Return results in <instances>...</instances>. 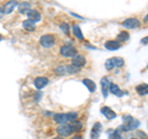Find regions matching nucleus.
I'll return each mask as SVG.
<instances>
[{
    "mask_svg": "<svg viewBox=\"0 0 148 139\" xmlns=\"http://www.w3.org/2000/svg\"><path fill=\"white\" fill-rule=\"evenodd\" d=\"M140 127V121H137V119H135L133 117H131V116H126L123 119V124L121 127L119 128V131L121 132H127V131H132V129H136Z\"/></svg>",
    "mask_w": 148,
    "mask_h": 139,
    "instance_id": "obj_1",
    "label": "nucleus"
},
{
    "mask_svg": "<svg viewBox=\"0 0 148 139\" xmlns=\"http://www.w3.org/2000/svg\"><path fill=\"white\" fill-rule=\"evenodd\" d=\"M40 44L43 48H51L56 44V37L53 35H45L40 38Z\"/></svg>",
    "mask_w": 148,
    "mask_h": 139,
    "instance_id": "obj_2",
    "label": "nucleus"
},
{
    "mask_svg": "<svg viewBox=\"0 0 148 139\" xmlns=\"http://www.w3.org/2000/svg\"><path fill=\"white\" fill-rule=\"evenodd\" d=\"M57 133L59 134V137H68L71 136V134L73 133V129H72V126L68 123H64V124H61L58 128H57Z\"/></svg>",
    "mask_w": 148,
    "mask_h": 139,
    "instance_id": "obj_3",
    "label": "nucleus"
},
{
    "mask_svg": "<svg viewBox=\"0 0 148 139\" xmlns=\"http://www.w3.org/2000/svg\"><path fill=\"white\" fill-rule=\"evenodd\" d=\"M25 12H26L27 17H29V20L32 21V22H37V21L41 20V15H40L38 11L32 10V9H26V10L22 11V14H25Z\"/></svg>",
    "mask_w": 148,
    "mask_h": 139,
    "instance_id": "obj_4",
    "label": "nucleus"
},
{
    "mask_svg": "<svg viewBox=\"0 0 148 139\" xmlns=\"http://www.w3.org/2000/svg\"><path fill=\"white\" fill-rule=\"evenodd\" d=\"M61 54L63 57H74V55H77V50L73 46L67 44V46H63L61 48Z\"/></svg>",
    "mask_w": 148,
    "mask_h": 139,
    "instance_id": "obj_5",
    "label": "nucleus"
},
{
    "mask_svg": "<svg viewBox=\"0 0 148 139\" xmlns=\"http://www.w3.org/2000/svg\"><path fill=\"white\" fill-rule=\"evenodd\" d=\"M140 24H141V22L138 21L137 18L131 17V18H127V20H125L122 22V26L126 27V29H137V27L140 26Z\"/></svg>",
    "mask_w": 148,
    "mask_h": 139,
    "instance_id": "obj_6",
    "label": "nucleus"
},
{
    "mask_svg": "<svg viewBox=\"0 0 148 139\" xmlns=\"http://www.w3.org/2000/svg\"><path fill=\"white\" fill-rule=\"evenodd\" d=\"M34 84L36 86V89H43V87L48 84V79L47 78H45V76H38V78H36L35 80H34Z\"/></svg>",
    "mask_w": 148,
    "mask_h": 139,
    "instance_id": "obj_7",
    "label": "nucleus"
},
{
    "mask_svg": "<svg viewBox=\"0 0 148 139\" xmlns=\"http://www.w3.org/2000/svg\"><path fill=\"white\" fill-rule=\"evenodd\" d=\"M17 6V1L16 0H10V1H8L5 5H4L3 10H4V14H10L15 10V7Z\"/></svg>",
    "mask_w": 148,
    "mask_h": 139,
    "instance_id": "obj_8",
    "label": "nucleus"
},
{
    "mask_svg": "<svg viewBox=\"0 0 148 139\" xmlns=\"http://www.w3.org/2000/svg\"><path fill=\"white\" fill-rule=\"evenodd\" d=\"M101 113L105 116L106 119H114V118H116V113L114 112V110H111L110 107H106V106L101 107Z\"/></svg>",
    "mask_w": 148,
    "mask_h": 139,
    "instance_id": "obj_9",
    "label": "nucleus"
},
{
    "mask_svg": "<svg viewBox=\"0 0 148 139\" xmlns=\"http://www.w3.org/2000/svg\"><path fill=\"white\" fill-rule=\"evenodd\" d=\"M72 64L73 65H75V67H78V68H82L85 64V58L83 57V55H74Z\"/></svg>",
    "mask_w": 148,
    "mask_h": 139,
    "instance_id": "obj_10",
    "label": "nucleus"
},
{
    "mask_svg": "<svg viewBox=\"0 0 148 139\" xmlns=\"http://www.w3.org/2000/svg\"><path fill=\"white\" fill-rule=\"evenodd\" d=\"M120 47H121V43H120L119 41H108V42L105 43V48L109 50H116Z\"/></svg>",
    "mask_w": 148,
    "mask_h": 139,
    "instance_id": "obj_11",
    "label": "nucleus"
},
{
    "mask_svg": "<svg viewBox=\"0 0 148 139\" xmlns=\"http://www.w3.org/2000/svg\"><path fill=\"white\" fill-rule=\"evenodd\" d=\"M101 133V124L100 123H95L92 126V131H91V139H98Z\"/></svg>",
    "mask_w": 148,
    "mask_h": 139,
    "instance_id": "obj_12",
    "label": "nucleus"
},
{
    "mask_svg": "<svg viewBox=\"0 0 148 139\" xmlns=\"http://www.w3.org/2000/svg\"><path fill=\"white\" fill-rule=\"evenodd\" d=\"M109 86H110V82L108 80V78H103V79H101V90H103L104 97H106V96H108V94H109Z\"/></svg>",
    "mask_w": 148,
    "mask_h": 139,
    "instance_id": "obj_13",
    "label": "nucleus"
},
{
    "mask_svg": "<svg viewBox=\"0 0 148 139\" xmlns=\"http://www.w3.org/2000/svg\"><path fill=\"white\" fill-rule=\"evenodd\" d=\"M109 91L111 92V94L116 95V96H119V97L123 96V92L120 90V87H119L116 84H110V86H109Z\"/></svg>",
    "mask_w": 148,
    "mask_h": 139,
    "instance_id": "obj_14",
    "label": "nucleus"
},
{
    "mask_svg": "<svg viewBox=\"0 0 148 139\" xmlns=\"http://www.w3.org/2000/svg\"><path fill=\"white\" fill-rule=\"evenodd\" d=\"M53 119L57 123L64 124V123H67V114L66 113H56V114H53Z\"/></svg>",
    "mask_w": 148,
    "mask_h": 139,
    "instance_id": "obj_15",
    "label": "nucleus"
},
{
    "mask_svg": "<svg viewBox=\"0 0 148 139\" xmlns=\"http://www.w3.org/2000/svg\"><path fill=\"white\" fill-rule=\"evenodd\" d=\"M83 84H84L86 87H88V90H89L90 92H94L96 90V85H95V82L90 80V79H84L83 80Z\"/></svg>",
    "mask_w": 148,
    "mask_h": 139,
    "instance_id": "obj_16",
    "label": "nucleus"
},
{
    "mask_svg": "<svg viewBox=\"0 0 148 139\" xmlns=\"http://www.w3.org/2000/svg\"><path fill=\"white\" fill-rule=\"evenodd\" d=\"M136 91L138 92L140 95H147L148 94V85L147 84H141L136 86Z\"/></svg>",
    "mask_w": 148,
    "mask_h": 139,
    "instance_id": "obj_17",
    "label": "nucleus"
},
{
    "mask_svg": "<svg viewBox=\"0 0 148 139\" xmlns=\"http://www.w3.org/2000/svg\"><path fill=\"white\" fill-rule=\"evenodd\" d=\"M22 26H24V29H25L26 31H30V32L35 31V27H36V26H35V22H32V21H30V20L24 21Z\"/></svg>",
    "mask_w": 148,
    "mask_h": 139,
    "instance_id": "obj_18",
    "label": "nucleus"
},
{
    "mask_svg": "<svg viewBox=\"0 0 148 139\" xmlns=\"http://www.w3.org/2000/svg\"><path fill=\"white\" fill-rule=\"evenodd\" d=\"M54 73L57 75H64L67 74V65H58L54 68Z\"/></svg>",
    "mask_w": 148,
    "mask_h": 139,
    "instance_id": "obj_19",
    "label": "nucleus"
},
{
    "mask_svg": "<svg viewBox=\"0 0 148 139\" xmlns=\"http://www.w3.org/2000/svg\"><path fill=\"white\" fill-rule=\"evenodd\" d=\"M73 33L74 36L77 37V38H79V40H84V36H83L82 33V31H80V27L79 26H73Z\"/></svg>",
    "mask_w": 148,
    "mask_h": 139,
    "instance_id": "obj_20",
    "label": "nucleus"
},
{
    "mask_svg": "<svg viewBox=\"0 0 148 139\" xmlns=\"http://www.w3.org/2000/svg\"><path fill=\"white\" fill-rule=\"evenodd\" d=\"M109 139H122L121 137V132L119 129H115V131L109 133Z\"/></svg>",
    "mask_w": 148,
    "mask_h": 139,
    "instance_id": "obj_21",
    "label": "nucleus"
},
{
    "mask_svg": "<svg viewBox=\"0 0 148 139\" xmlns=\"http://www.w3.org/2000/svg\"><path fill=\"white\" fill-rule=\"evenodd\" d=\"M66 114H67V122H74V121H77V118H78L77 112H69Z\"/></svg>",
    "mask_w": 148,
    "mask_h": 139,
    "instance_id": "obj_22",
    "label": "nucleus"
},
{
    "mask_svg": "<svg viewBox=\"0 0 148 139\" xmlns=\"http://www.w3.org/2000/svg\"><path fill=\"white\" fill-rule=\"evenodd\" d=\"M79 70H80V68H78V67H75V65H67V73H69V74H77V73H79Z\"/></svg>",
    "mask_w": 148,
    "mask_h": 139,
    "instance_id": "obj_23",
    "label": "nucleus"
},
{
    "mask_svg": "<svg viewBox=\"0 0 148 139\" xmlns=\"http://www.w3.org/2000/svg\"><path fill=\"white\" fill-rule=\"evenodd\" d=\"M72 129H73V132H79L80 129H82V123L80 122H78V121H74L72 122Z\"/></svg>",
    "mask_w": 148,
    "mask_h": 139,
    "instance_id": "obj_24",
    "label": "nucleus"
},
{
    "mask_svg": "<svg viewBox=\"0 0 148 139\" xmlns=\"http://www.w3.org/2000/svg\"><path fill=\"white\" fill-rule=\"evenodd\" d=\"M114 63H115V67H117V68H121L123 67V59L122 58H120V57H114Z\"/></svg>",
    "mask_w": 148,
    "mask_h": 139,
    "instance_id": "obj_25",
    "label": "nucleus"
},
{
    "mask_svg": "<svg viewBox=\"0 0 148 139\" xmlns=\"http://www.w3.org/2000/svg\"><path fill=\"white\" fill-rule=\"evenodd\" d=\"M105 67H106V69H108V70H112V69L115 68L114 58H110V59H108V61H106V63H105Z\"/></svg>",
    "mask_w": 148,
    "mask_h": 139,
    "instance_id": "obj_26",
    "label": "nucleus"
},
{
    "mask_svg": "<svg viewBox=\"0 0 148 139\" xmlns=\"http://www.w3.org/2000/svg\"><path fill=\"white\" fill-rule=\"evenodd\" d=\"M130 38V35L127 33V32H121V33H120L119 36H117V40L116 41H127Z\"/></svg>",
    "mask_w": 148,
    "mask_h": 139,
    "instance_id": "obj_27",
    "label": "nucleus"
},
{
    "mask_svg": "<svg viewBox=\"0 0 148 139\" xmlns=\"http://www.w3.org/2000/svg\"><path fill=\"white\" fill-rule=\"evenodd\" d=\"M59 27H61V30H62L66 35L69 33V26H68V24H61V26H59Z\"/></svg>",
    "mask_w": 148,
    "mask_h": 139,
    "instance_id": "obj_28",
    "label": "nucleus"
},
{
    "mask_svg": "<svg viewBox=\"0 0 148 139\" xmlns=\"http://www.w3.org/2000/svg\"><path fill=\"white\" fill-rule=\"evenodd\" d=\"M148 43V36L145 37V38H142V44H147Z\"/></svg>",
    "mask_w": 148,
    "mask_h": 139,
    "instance_id": "obj_29",
    "label": "nucleus"
},
{
    "mask_svg": "<svg viewBox=\"0 0 148 139\" xmlns=\"http://www.w3.org/2000/svg\"><path fill=\"white\" fill-rule=\"evenodd\" d=\"M3 15H4V10H3V9H1V7H0V18H1V17H3Z\"/></svg>",
    "mask_w": 148,
    "mask_h": 139,
    "instance_id": "obj_30",
    "label": "nucleus"
},
{
    "mask_svg": "<svg viewBox=\"0 0 148 139\" xmlns=\"http://www.w3.org/2000/svg\"><path fill=\"white\" fill-rule=\"evenodd\" d=\"M72 139H82V137L80 136H75V137H73Z\"/></svg>",
    "mask_w": 148,
    "mask_h": 139,
    "instance_id": "obj_31",
    "label": "nucleus"
},
{
    "mask_svg": "<svg viewBox=\"0 0 148 139\" xmlns=\"http://www.w3.org/2000/svg\"><path fill=\"white\" fill-rule=\"evenodd\" d=\"M53 139H64V138H62V137H56V138H53Z\"/></svg>",
    "mask_w": 148,
    "mask_h": 139,
    "instance_id": "obj_32",
    "label": "nucleus"
},
{
    "mask_svg": "<svg viewBox=\"0 0 148 139\" xmlns=\"http://www.w3.org/2000/svg\"><path fill=\"white\" fill-rule=\"evenodd\" d=\"M146 21H148V15H147V16H146Z\"/></svg>",
    "mask_w": 148,
    "mask_h": 139,
    "instance_id": "obj_33",
    "label": "nucleus"
},
{
    "mask_svg": "<svg viewBox=\"0 0 148 139\" xmlns=\"http://www.w3.org/2000/svg\"><path fill=\"white\" fill-rule=\"evenodd\" d=\"M132 139H136V138H132Z\"/></svg>",
    "mask_w": 148,
    "mask_h": 139,
    "instance_id": "obj_34",
    "label": "nucleus"
},
{
    "mask_svg": "<svg viewBox=\"0 0 148 139\" xmlns=\"http://www.w3.org/2000/svg\"><path fill=\"white\" fill-rule=\"evenodd\" d=\"M0 40H1V37H0Z\"/></svg>",
    "mask_w": 148,
    "mask_h": 139,
    "instance_id": "obj_35",
    "label": "nucleus"
}]
</instances>
